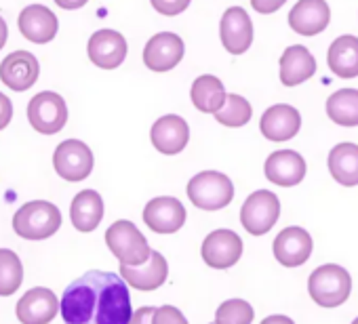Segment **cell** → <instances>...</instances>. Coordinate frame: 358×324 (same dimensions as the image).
<instances>
[{"instance_id": "6da1fadb", "label": "cell", "mask_w": 358, "mask_h": 324, "mask_svg": "<svg viewBox=\"0 0 358 324\" xmlns=\"http://www.w3.org/2000/svg\"><path fill=\"white\" fill-rule=\"evenodd\" d=\"M59 314L66 324H129V286L118 274L91 270L64 290Z\"/></svg>"}, {"instance_id": "7a4b0ae2", "label": "cell", "mask_w": 358, "mask_h": 324, "mask_svg": "<svg viewBox=\"0 0 358 324\" xmlns=\"http://www.w3.org/2000/svg\"><path fill=\"white\" fill-rule=\"evenodd\" d=\"M62 228V213L49 200H32L13 215V230L26 240H47Z\"/></svg>"}, {"instance_id": "3957f363", "label": "cell", "mask_w": 358, "mask_h": 324, "mask_svg": "<svg viewBox=\"0 0 358 324\" xmlns=\"http://www.w3.org/2000/svg\"><path fill=\"white\" fill-rule=\"evenodd\" d=\"M308 293L320 307H337L350 297L352 278L345 267L337 263H324L310 274Z\"/></svg>"}, {"instance_id": "277c9868", "label": "cell", "mask_w": 358, "mask_h": 324, "mask_svg": "<svg viewBox=\"0 0 358 324\" xmlns=\"http://www.w3.org/2000/svg\"><path fill=\"white\" fill-rule=\"evenodd\" d=\"M188 198L203 211H220L234 198V184L220 171H203L188 182Z\"/></svg>"}, {"instance_id": "5b68a950", "label": "cell", "mask_w": 358, "mask_h": 324, "mask_svg": "<svg viewBox=\"0 0 358 324\" xmlns=\"http://www.w3.org/2000/svg\"><path fill=\"white\" fill-rule=\"evenodd\" d=\"M106 244L120 265H139L148 261L152 249L145 236L137 230L133 221L120 219L106 230Z\"/></svg>"}, {"instance_id": "8992f818", "label": "cell", "mask_w": 358, "mask_h": 324, "mask_svg": "<svg viewBox=\"0 0 358 324\" xmlns=\"http://www.w3.org/2000/svg\"><path fill=\"white\" fill-rule=\"evenodd\" d=\"M278 215H280L278 196L270 190H257L245 200L241 209V223L249 234L264 236L274 228Z\"/></svg>"}, {"instance_id": "52a82bcc", "label": "cell", "mask_w": 358, "mask_h": 324, "mask_svg": "<svg viewBox=\"0 0 358 324\" xmlns=\"http://www.w3.org/2000/svg\"><path fill=\"white\" fill-rule=\"evenodd\" d=\"M28 120L32 128L43 135L59 133L68 122V105L59 93L43 91L34 95L28 103Z\"/></svg>"}, {"instance_id": "ba28073f", "label": "cell", "mask_w": 358, "mask_h": 324, "mask_svg": "<svg viewBox=\"0 0 358 324\" xmlns=\"http://www.w3.org/2000/svg\"><path fill=\"white\" fill-rule=\"evenodd\" d=\"M55 173L66 182H83L93 171V152L80 139H66L53 154Z\"/></svg>"}, {"instance_id": "9c48e42d", "label": "cell", "mask_w": 358, "mask_h": 324, "mask_svg": "<svg viewBox=\"0 0 358 324\" xmlns=\"http://www.w3.org/2000/svg\"><path fill=\"white\" fill-rule=\"evenodd\" d=\"M201 255L209 267L228 270L234 263H238V259L243 255V240L232 230H213L205 238Z\"/></svg>"}, {"instance_id": "30bf717a", "label": "cell", "mask_w": 358, "mask_h": 324, "mask_svg": "<svg viewBox=\"0 0 358 324\" xmlns=\"http://www.w3.org/2000/svg\"><path fill=\"white\" fill-rule=\"evenodd\" d=\"M184 40L173 32L154 34L143 49V64L152 72H169L184 59Z\"/></svg>"}, {"instance_id": "8fae6325", "label": "cell", "mask_w": 358, "mask_h": 324, "mask_svg": "<svg viewBox=\"0 0 358 324\" xmlns=\"http://www.w3.org/2000/svg\"><path fill=\"white\" fill-rule=\"evenodd\" d=\"M143 221L156 234H175L186 223V209L173 196H158L145 205Z\"/></svg>"}, {"instance_id": "7c38bea8", "label": "cell", "mask_w": 358, "mask_h": 324, "mask_svg": "<svg viewBox=\"0 0 358 324\" xmlns=\"http://www.w3.org/2000/svg\"><path fill=\"white\" fill-rule=\"evenodd\" d=\"M22 324H49L59 314V299L51 288H30L15 307Z\"/></svg>"}, {"instance_id": "4fadbf2b", "label": "cell", "mask_w": 358, "mask_h": 324, "mask_svg": "<svg viewBox=\"0 0 358 324\" xmlns=\"http://www.w3.org/2000/svg\"><path fill=\"white\" fill-rule=\"evenodd\" d=\"M222 45L232 55H243L253 43V22L243 7H230L220 24Z\"/></svg>"}, {"instance_id": "5bb4252c", "label": "cell", "mask_w": 358, "mask_h": 324, "mask_svg": "<svg viewBox=\"0 0 358 324\" xmlns=\"http://www.w3.org/2000/svg\"><path fill=\"white\" fill-rule=\"evenodd\" d=\"M150 139L160 154H179L190 141V126L182 116L166 114L152 124Z\"/></svg>"}, {"instance_id": "9a60e30c", "label": "cell", "mask_w": 358, "mask_h": 324, "mask_svg": "<svg viewBox=\"0 0 358 324\" xmlns=\"http://www.w3.org/2000/svg\"><path fill=\"white\" fill-rule=\"evenodd\" d=\"M38 74H41L38 59L30 51H15L7 55L3 64H0V80L17 93L28 91L38 80Z\"/></svg>"}, {"instance_id": "2e32d148", "label": "cell", "mask_w": 358, "mask_h": 324, "mask_svg": "<svg viewBox=\"0 0 358 324\" xmlns=\"http://www.w3.org/2000/svg\"><path fill=\"white\" fill-rule=\"evenodd\" d=\"M20 32L34 45H47L57 36L59 22L57 15L45 5H28L17 20Z\"/></svg>"}, {"instance_id": "e0dca14e", "label": "cell", "mask_w": 358, "mask_h": 324, "mask_svg": "<svg viewBox=\"0 0 358 324\" xmlns=\"http://www.w3.org/2000/svg\"><path fill=\"white\" fill-rule=\"evenodd\" d=\"M166 276H169V263L158 251H152L148 261L139 265H120V278L133 288L145 293L160 288L166 282Z\"/></svg>"}, {"instance_id": "ac0fdd59", "label": "cell", "mask_w": 358, "mask_h": 324, "mask_svg": "<svg viewBox=\"0 0 358 324\" xmlns=\"http://www.w3.org/2000/svg\"><path fill=\"white\" fill-rule=\"evenodd\" d=\"M89 59L103 70H114L127 59V40L116 30H97L89 38Z\"/></svg>"}, {"instance_id": "d6986e66", "label": "cell", "mask_w": 358, "mask_h": 324, "mask_svg": "<svg viewBox=\"0 0 358 324\" xmlns=\"http://www.w3.org/2000/svg\"><path fill=\"white\" fill-rule=\"evenodd\" d=\"M259 128H262V135L270 141H276V143L289 141L299 133L301 116L293 105L276 103L264 112V116L259 120Z\"/></svg>"}, {"instance_id": "ffe728a7", "label": "cell", "mask_w": 358, "mask_h": 324, "mask_svg": "<svg viewBox=\"0 0 358 324\" xmlns=\"http://www.w3.org/2000/svg\"><path fill=\"white\" fill-rule=\"evenodd\" d=\"M312 255V236L303 228H287L274 238V257L285 267L303 265Z\"/></svg>"}, {"instance_id": "44dd1931", "label": "cell", "mask_w": 358, "mask_h": 324, "mask_svg": "<svg viewBox=\"0 0 358 324\" xmlns=\"http://www.w3.org/2000/svg\"><path fill=\"white\" fill-rule=\"evenodd\" d=\"M266 177L276 186L293 188L306 177V160L293 149H278L266 160Z\"/></svg>"}, {"instance_id": "7402d4cb", "label": "cell", "mask_w": 358, "mask_h": 324, "mask_svg": "<svg viewBox=\"0 0 358 324\" xmlns=\"http://www.w3.org/2000/svg\"><path fill=\"white\" fill-rule=\"evenodd\" d=\"M331 11L327 0H299L289 13V26L301 36H314L327 30Z\"/></svg>"}, {"instance_id": "603a6c76", "label": "cell", "mask_w": 358, "mask_h": 324, "mask_svg": "<svg viewBox=\"0 0 358 324\" xmlns=\"http://www.w3.org/2000/svg\"><path fill=\"white\" fill-rule=\"evenodd\" d=\"M316 72V59L303 45L285 49L280 57V82L285 87H297L312 78Z\"/></svg>"}, {"instance_id": "cb8c5ba5", "label": "cell", "mask_w": 358, "mask_h": 324, "mask_svg": "<svg viewBox=\"0 0 358 324\" xmlns=\"http://www.w3.org/2000/svg\"><path fill=\"white\" fill-rule=\"evenodd\" d=\"M72 226L78 232H93L103 219V198L95 190H83L74 196L70 207Z\"/></svg>"}, {"instance_id": "d4e9b609", "label": "cell", "mask_w": 358, "mask_h": 324, "mask_svg": "<svg viewBox=\"0 0 358 324\" xmlns=\"http://www.w3.org/2000/svg\"><path fill=\"white\" fill-rule=\"evenodd\" d=\"M327 64L335 76L356 78L358 76V38L350 34L335 38L329 47Z\"/></svg>"}, {"instance_id": "484cf974", "label": "cell", "mask_w": 358, "mask_h": 324, "mask_svg": "<svg viewBox=\"0 0 358 324\" xmlns=\"http://www.w3.org/2000/svg\"><path fill=\"white\" fill-rule=\"evenodd\" d=\"M329 171L331 177L345 186H358V145L339 143L329 152Z\"/></svg>"}, {"instance_id": "4316f807", "label": "cell", "mask_w": 358, "mask_h": 324, "mask_svg": "<svg viewBox=\"0 0 358 324\" xmlns=\"http://www.w3.org/2000/svg\"><path fill=\"white\" fill-rule=\"evenodd\" d=\"M226 95L228 93L224 89V82L211 74L199 76L190 89V97H192L194 108L199 112H205V114H215L217 110H222V105L226 103Z\"/></svg>"}, {"instance_id": "83f0119b", "label": "cell", "mask_w": 358, "mask_h": 324, "mask_svg": "<svg viewBox=\"0 0 358 324\" xmlns=\"http://www.w3.org/2000/svg\"><path fill=\"white\" fill-rule=\"evenodd\" d=\"M327 114L339 126H358V89L335 91L327 99Z\"/></svg>"}, {"instance_id": "f1b7e54d", "label": "cell", "mask_w": 358, "mask_h": 324, "mask_svg": "<svg viewBox=\"0 0 358 324\" xmlns=\"http://www.w3.org/2000/svg\"><path fill=\"white\" fill-rule=\"evenodd\" d=\"M24 282V265L17 253L0 249V297H9L20 290Z\"/></svg>"}, {"instance_id": "f546056e", "label": "cell", "mask_w": 358, "mask_h": 324, "mask_svg": "<svg viewBox=\"0 0 358 324\" xmlns=\"http://www.w3.org/2000/svg\"><path fill=\"white\" fill-rule=\"evenodd\" d=\"M251 103L243 97V95H236V93H228L226 95V103L222 105V110L215 112V118L220 124L224 126H245L249 120H251Z\"/></svg>"}, {"instance_id": "4dcf8cb0", "label": "cell", "mask_w": 358, "mask_h": 324, "mask_svg": "<svg viewBox=\"0 0 358 324\" xmlns=\"http://www.w3.org/2000/svg\"><path fill=\"white\" fill-rule=\"evenodd\" d=\"M253 307L245 299H228L215 311V324H251Z\"/></svg>"}, {"instance_id": "1f68e13d", "label": "cell", "mask_w": 358, "mask_h": 324, "mask_svg": "<svg viewBox=\"0 0 358 324\" xmlns=\"http://www.w3.org/2000/svg\"><path fill=\"white\" fill-rule=\"evenodd\" d=\"M152 324H188V318L173 305H162L156 307Z\"/></svg>"}, {"instance_id": "d6a6232c", "label": "cell", "mask_w": 358, "mask_h": 324, "mask_svg": "<svg viewBox=\"0 0 358 324\" xmlns=\"http://www.w3.org/2000/svg\"><path fill=\"white\" fill-rule=\"evenodd\" d=\"M150 3L160 15H179L190 7L192 0H150Z\"/></svg>"}, {"instance_id": "836d02e7", "label": "cell", "mask_w": 358, "mask_h": 324, "mask_svg": "<svg viewBox=\"0 0 358 324\" xmlns=\"http://www.w3.org/2000/svg\"><path fill=\"white\" fill-rule=\"evenodd\" d=\"M285 3H287V0H251V7L262 15H268V13L278 11Z\"/></svg>"}, {"instance_id": "e575fe53", "label": "cell", "mask_w": 358, "mask_h": 324, "mask_svg": "<svg viewBox=\"0 0 358 324\" xmlns=\"http://www.w3.org/2000/svg\"><path fill=\"white\" fill-rule=\"evenodd\" d=\"M13 118V103L7 95L0 93V131H3Z\"/></svg>"}, {"instance_id": "d590c367", "label": "cell", "mask_w": 358, "mask_h": 324, "mask_svg": "<svg viewBox=\"0 0 358 324\" xmlns=\"http://www.w3.org/2000/svg\"><path fill=\"white\" fill-rule=\"evenodd\" d=\"M154 311H156V307H139L137 311L131 314L129 324H152Z\"/></svg>"}, {"instance_id": "8d00e7d4", "label": "cell", "mask_w": 358, "mask_h": 324, "mask_svg": "<svg viewBox=\"0 0 358 324\" xmlns=\"http://www.w3.org/2000/svg\"><path fill=\"white\" fill-rule=\"evenodd\" d=\"M89 0H55V5L59 9H66V11H76V9H83Z\"/></svg>"}, {"instance_id": "74e56055", "label": "cell", "mask_w": 358, "mask_h": 324, "mask_svg": "<svg viewBox=\"0 0 358 324\" xmlns=\"http://www.w3.org/2000/svg\"><path fill=\"white\" fill-rule=\"evenodd\" d=\"M262 324H295L289 316H280V314H274V316H268L262 320Z\"/></svg>"}, {"instance_id": "f35d334b", "label": "cell", "mask_w": 358, "mask_h": 324, "mask_svg": "<svg viewBox=\"0 0 358 324\" xmlns=\"http://www.w3.org/2000/svg\"><path fill=\"white\" fill-rule=\"evenodd\" d=\"M7 36H9V28H7V22L0 17V49L5 47V43H7Z\"/></svg>"}, {"instance_id": "ab89813d", "label": "cell", "mask_w": 358, "mask_h": 324, "mask_svg": "<svg viewBox=\"0 0 358 324\" xmlns=\"http://www.w3.org/2000/svg\"><path fill=\"white\" fill-rule=\"evenodd\" d=\"M352 324H358V318H354V320H352Z\"/></svg>"}, {"instance_id": "60d3db41", "label": "cell", "mask_w": 358, "mask_h": 324, "mask_svg": "<svg viewBox=\"0 0 358 324\" xmlns=\"http://www.w3.org/2000/svg\"><path fill=\"white\" fill-rule=\"evenodd\" d=\"M213 324H215V322H213Z\"/></svg>"}]
</instances>
